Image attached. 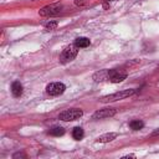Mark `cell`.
I'll return each instance as SVG.
<instances>
[{"label": "cell", "instance_id": "8", "mask_svg": "<svg viewBox=\"0 0 159 159\" xmlns=\"http://www.w3.org/2000/svg\"><path fill=\"white\" fill-rule=\"evenodd\" d=\"M11 93L14 97H20L22 94V84L19 81H14L11 84Z\"/></svg>", "mask_w": 159, "mask_h": 159}, {"label": "cell", "instance_id": "4", "mask_svg": "<svg viewBox=\"0 0 159 159\" xmlns=\"http://www.w3.org/2000/svg\"><path fill=\"white\" fill-rule=\"evenodd\" d=\"M83 116V111L78 109V108H71V109H66L63 112L60 113L58 119L65 120V122H71V120H76L78 118H81Z\"/></svg>", "mask_w": 159, "mask_h": 159}, {"label": "cell", "instance_id": "11", "mask_svg": "<svg viewBox=\"0 0 159 159\" xmlns=\"http://www.w3.org/2000/svg\"><path fill=\"white\" fill-rule=\"evenodd\" d=\"M75 45L80 48V47H88L89 45H91V41H89V39H87V37H77L76 40H75Z\"/></svg>", "mask_w": 159, "mask_h": 159}, {"label": "cell", "instance_id": "10", "mask_svg": "<svg viewBox=\"0 0 159 159\" xmlns=\"http://www.w3.org/2000/svg\"><path fill=\"white\" fill-rule=\"evenodd\" d=\"M93 80L94 82H102L108 80V70H101L99 72H96L93 75Z\"/></svg>", "mask_w": 159, "mask_h": 159}, {"label": "cell", "instance_id": "9", "mask_svg": "<svg viewBox=\"0 0 159 159\" xmlns=\"http://www.w3.org/2000/svg\"><path fill=\"white\" fill-rule=\"evenodd\" d=\"M117 138V133H106V134H102L97 138V142L98 143H109L112 140H114Z\"/></svg>", "mask_w": 159, "mask_h": 159}, {"label": "cell", "instance_id": "12", "mask_svg": "<svg viewBox=\"0 0 159 159\" xmlns=\"http://www.w3.org/2000/svg\"><path fill=\"white\" fill-rule=\"evenodd\" d=\"M83 129L81 128V127H75L73 128V130H72V137H73V139H76V140H81L82 138H83Z\"/></svg>", "mask_w": 159, "mask_h": 159}, {"label": "cell", "instance_id": "14", "mask_svg": "<svg viewBox=\"0 0 159 159\" xmlns=\"http://www.w3.org/2000/svg\"><path fill=\"white\" fill-rule=\"evenodd\" d=\"M48 134L53 135V137H60V135H63L65 134V128L62 127H53L48 130Z\"/></svg>", "mask_w": 159, "mask_h": 159}, {"label": "cell", "instance_id": "18", "mask_svg": "<svg viewBox=\"0 0 159 159\" xmlns=\"http://www.w3.org/2000/svg\"><path fill=\"white\" fill-rule=\"evenodd\" d=\"M152 137H157V138H159V128L152 133Z\"/></svg>", "mask_w": 159, "mask_h": 159}, {"label": "cell", "instance_id": "17", "mask_svg": "<svg viewBox=\"0 0 159 159\" xmlns=\"http://www.w3.org/2000/svg\"><path fill=\"white\" fill-rule=\"evenodd\" d=\"M26 155L25 154H22V153H17V154H14V159H16V158H25Z\"/></svg>", "mask_w": 159, "mask_h": 159}, {"label": "cell", "instance_id": "1", "mask_svg": "<svg viewBox=\"0 0 159 159\" xmlns=\"http://www.w3.org/2000/svg\"><path fill=\"white\" fill-rule=\"evenodd\" d=\"M137 91L134 88H130V89H123V91H119V92H116V93H112V94H107V96H103L99 98V102L102 103H109V102H117V101H120V99H124L127 97H130L135 93Z\"/></svg>", "mask_w": 159, "mask_h": 159}, {"label": "cell", "instance_id": "2", "mask_svg": "<svg viewBox=\"0 0 159 159\" xmlns=\"http://www.w3.org/2000/svg\"><path fill=\"white\" fill-rule=\"evenodd\" d=\"M77 48H78V47H77L75 43L66 46V47L62 50L61 55H60V62H61V63H68V62L73 61V60L76 58L77 53H78V50H77Z\"/></svg>", "mask_w": 159, "mask_h": 159}, {"label": "cell", "instance_id": "20", "mask_svg": "<svg viewBox=\"0 0 159 159\" xmlns=\"http://www.w3.org/2000/svg\"><path fill=\"white\" fill-rule=\"evenodd\" d=\"M107 1H109V0H107Z\"/></svg>", "mask_w": 159, "mask_h": 159}, {"label": "cell", "instance_id": "6", "mask_svg": "<svg viewBox=\"0 0 159 159\" xmlns=\"http://www.w3.org/2000/svg\"><path fill=\"white\" fill-rule=\"evenodd\" d=\"M66 86L62 82H51L46 86V92L50 96H60L65 92Z\"/></svg>", "mask_w": 159, "mask_h": 159}, {"label": "cell", "instance_id": "13", "mask_svg": "<svg viewBox=\"0 0 159 159\" xmlns=\"http://www.w3.org/2000/svg\"><path fill=\"white\" fill-rule=\"evenodd\" d=\"M129 127L133 130H139V129H142L144 127V123L142 120H139V119H134V120H130L129 122Z\"/></svg>", "mask_w": 159, "mask_h": 159}, {"label": "cell", "instance_id": "7", "mask_svg": "<svg viewBox=\"0 0 159 159\" xmlns=\"http://www.w3.org/2000/svg\"><path fill=\"white\" fill-rule=\"evenodd\" d=\"M117 113V109L116 108H112V107H106V108H102V109H98L93 113L92 116V119H104V118H109V117H113L114 114Z\"/></svg>", "mask_w": 159, "mask_h": 159}, {"label": "cell", "instance_id": "16", "mask_svg": "<svg viewBox=\"0 0 159 159\" xmlns=\"http://www.w3.org/2000/svg\"><path fill=\"white\" fill-rule=\"evenodd\" d=\"M91 2V0H75V4L77 6H86Z\"/></svg>", "mask_w": 159, "mask_h": 159}, {"label": "cell", "instance_id": "21", "mask_svg": "<svg viewBox=\"0 0 159 159\" xmlns=\"http://www.w3.org/2000/svg\"><path fill=\"white\" fill-rule=\"evenodd\" d=\"M34 1H35V0H34Z\"/></svg>", "mask_w": 159, "mask_h": 159}, {"label": "cell", "instance_id": "19", "mask_svg": "<svg viewBox=\"0 0 159 159\" xmlns=\"http://www.w3.org/2000/svg\"><path fill=\"white\" fill-rule=\"evenodd\" d=\"M123 158H135V155L134 154H129V155H124Z\"/></svg>", "mask_w": 159, "mask_h": 159}, {"label": "cell", "instance_id": "5", "mask_svg": "<svg viewBox=\"0 0 159 159\" xmlns=\"http://www.w3.org/2000/svg\"><path fill=\"white\" fill-rule=\"evenodd\" d=\"M128 73L123 68H112L108 70V81L112 83H119L123 82L127 78Z\"/></svg>", "mask_w": 159, "mask_h": 159}, {"label": "cell", "instance_id": "15", "mask_svg": "<svg viewBox=\"0 0 159 159\" xmlns=\"http://www.w3.org/2000/svg\"><path fill=\"white\" fill-rule=\"evenodd\" d=\"M57 21H50L48 24H46V26H45V30H47V31H52V30H55L56 27H57Z\"/></svg>", "mask_w": 159, "mask_h": 159}, {"label": "cell", "instance_id": "3", "mask_svg": "<svg viewBox=\"0 0 159 159\" xmlns=\"http://www.w3.org/2000/svg\"><path fill=\"white\" fill-rule=\"evenodd\" d=\"M61 11H62V4L55 2V4L43 6L41 10H39V14H40V16H43V17H51V16L58 15Z\"/></svg>", "mask_w": 159, "mask_h": 159}]
</instances>
